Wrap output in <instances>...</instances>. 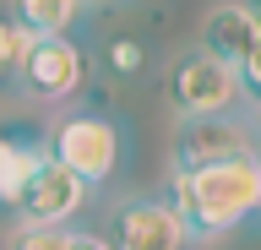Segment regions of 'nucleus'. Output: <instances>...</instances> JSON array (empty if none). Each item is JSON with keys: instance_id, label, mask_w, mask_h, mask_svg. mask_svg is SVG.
Instances as JSON below:
<instances>
[{"instance_id": "nucleus-11", "label": "nucleus", "mask_w": 261, "mask_h": 250, "mask_svg": "<svg viewBox=\"0 0 261 250\" xmlns=\"http://www.w3.org/2000/svg\"><path fill=\"white\" fill-rule=\"evenodd\" d=\"M33 38L16 27L6 11H0V93H16V82H22V60H28Z\"/></svg>"}, {"instance_id": "nucleus-1", "label": "nucleus", "mask_w": 261, "mask_h": 250, "mask_svg": "<svg viewBox=\"0 0 261 250\" xmlns=\"http://www.w3.org/2000/svg\"><path fill=\"white\" fill-rule=\"evenodd\" d=\"M169 207H174L185 239H218V234L240 229L245 217H256V207H261V163H256V152L250 158L212 163V169L174 174Z\"/></svg>"}, {"instance_id": "nucleus-4", "label": "nucleus", "mask_w": 261, "mask_h": 250, "mask_svg": "<svg viewBox=\"0 0 261 250\" xmlns=\"http://www.w3.org/2000/svg\"><path fill=\"white\" fill-rule=\"evenodd\" d=\"M201 49L212 60H223L245 82V93L261 87V22H256V6H212L207 22H201Z\"/></svg>"}, {"instance_id": "nucleus-14", "label": "nucleus", "mask_w": 261, "mask_h": 250, "mask_svg": "<svg viewBox=\"0 0 261 250\" xmlns=\"http://www.w3.org/2000/svg\"><path fill=\"white\" fill-rule=\"evenodd\" d=\"M65 250H109V239H103V234H87V229H65Z\"/></svg>"}, {"instance_id": "nucleus-7", "label": "nucleus", "mask_w": 261, "mask_h": 250, "mask_svg": "<svg viewBox=\"0 0 261 250\" xmlns=\"http://www.w3.org/2000/svg\"><path fill=\"white\" fill-rule=\"evenodd\" d=\"M109 250H185V229L169 201L158 196H136L109 217Z\"/></svg>"}, {"instance_id": "nucleus-12", "label": "nucleus", "mask_w": 261, "mask_h": 250, "mask_svg": "<svg viewBox=\"0 0 261 250\" xmlns=\"http://www.w3.org/2000/svg\"><path fill=\"white\" fill-rule=\"evenodd\" d=\"M98 60H103V71H109V76H125V82L147 71V49H142V38H109Z\"/></svg>"}, {"instance_id": "nucleus-10", "label": "nucleus", "mask_w": 261, "mask_h": 250, "mask_svg": "<svg viewBox=\"0 0 261 250\" xmlns=\"http://www.w3.org/2000/svg\"><path fill=\"white\" fill-rule=\"evenodd\" d=\"M87 0H11L6 17L22 27L28 38H71V27L82 22Z\"/></svg>"}, {"instance_id": "nucleus-13", "label": "nucleus", "mask_w": 261, "mask_h": 250, "mask_svg": "<svg viewBox=\"0 0 261 250\" xmlns=\"http://www.w3.org/2000/svg\"><path fill=\"white\" fill-rule=\"evenodd\" d=\"M6 250H65V229H16Z\"/></svg>"}, {"instance_id": "nucleus-3", "label": "nucleus", "mask_w": 261, "mask_h": 250, "mask_svg": "<svg viewBox=\"0 0 261 250\" xmlns=\"http://www.w3.org/2000/svg\"><path fill=\"white\" fill-rule=\"evenodd\" d=\"M169 103L179 109V120H207V115H240L245 82L223 60H212L207 49H185L169 66Z\"/></svg>"}, {"instance_id": "nucleus-9", "label": "nucleus", "mask_w": 261, "mask_h": 250, "mask_svg": "<svg viewBox=\"0 0 261 250\" xmlns=\"http://www.w3.org/2000/svg\"><path fill=\"white\" fill-rule=\"evenodd\" d=\"M38 163H44V147H38L33 136L0 131V212L16 217V201H22V190H28Z\"/></svg>"}, {"instance_id": "nucleus-8", "label": "nucleus", "mask_w": 261, "mask_h": 250, "mask_svg": "<svg viewBox=\"0 0 261 250\" xmlns=\"http://www.w3.org/2000/svg\"><path fill=\"white\" fill-rule=\"evenodd\" d=\"M87 76V49L76 38H33L28 60H22V93H38V98H71Z\"/></svg>"}, {"instance_id": "nucleus-2", "label": "nucleus", "mask_w": 261, "mask_h": 250, "mask_svg": "<svg viewBox=\"0 0 261 250\" xmlns=\"http://www.w3.org/2000/svg\"><path fill=\"white\" fill-rule=\"evenodd\" d=\"M44 152L93 190V185L114 180V169H120V158H125V136H120V125H114L109 115L76 109V115H65L60 125H55V136H49Z\"/></svg>"}, {"instance_id": "nucleus-5", "label": "nucleus", "mask_w": 261, "mask_h": 250, "mask_svg": "<svg viewBox=\"0 0 261 250\" xmlns=\"http://www.w3.org/2000/svg\"><path fill=\"white\" fill-rule=\"evenodd\" d=\"M228 158H250V120L245 115L179 120L174 174H185V169H212V163H228Z\"/></svg>"}, {"instance_id": "nucleus-6", "label": "nucleus", "mask_w": 261, "mask_h": 250, "mask_svg": "<svg viewBox=\"0 0 261 250\" xmlns=\"http://www.w3.org/2000/svg\"><path fill=\"white\" fill-rule=\"evenodd\" d=\"M87 196H93V190L44 152V163L33 169L28 190L16 201V217H22V229H60V223H71V217L87 207Z\"/></svg>"}]
</instances>
